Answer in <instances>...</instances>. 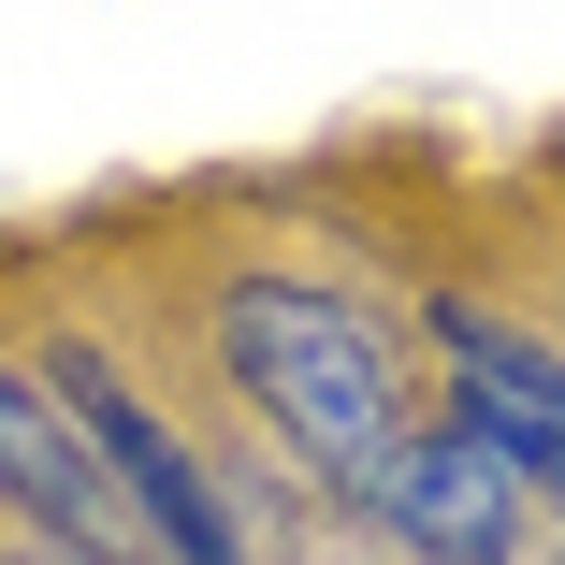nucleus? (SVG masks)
Here are the masks:
<instances>
[{
  "label": "nucleus",
  "mask_w": 565,
  "mask_h": 565,
  "mask_svg": "<svg viewBox=\"0 0 565 565\" xmlns=\"http://www.w3.org/2000/svg\"><path fill=\"white\" fill-rule=\"evenodd\" d=\"M551 493H565V479H551Z\"/></svg>",
  "instance_id": "7"
},
{
  "label": "nucleus",
  "mask_w": 565,
  "mask_h": 565,
  "mask_svg": "<svg viewBox=\"0 0 565 565\" xmlns=\"http://www.w3.org/2000/svg\"><path fill=\"white\" fill-rule=\"evenodd\" d=\"M0 508H15L30 536H58V551H87V565H146L160 551L146 508L117 493V465L87 449V420L44 377H15V363H0Z\"/></svg>",
  "instance_id": "3"
},
{
  "label": "nucleus",
  "mask_w": 565,
  "mask_h": 565,
  "mask_svg": "<svg viewBox=\"0 0 565 565\" xmlns=\"http://www.w3.org/2000/svg\"><path fill=\"white\" fill-rule=\"evenodd\" d=\"M44 392L87 420L102 465H117V493H131V508H146V536H160V565H247V551H233V508H217V479L174 449V420H160L117 363H102V349H58V363H44Z\"/></svg>",
  "instance_id": "2"
},
{
  "label": "nucleus",
  "mask_w": 565,
  "mask_h": 565,
  "mask_svg": "<svg viewBox=\"0 0 565 565\" xmlns=\"http://www.w3.org/2000/svg\"><path fill=\"white\" fill-rule=\"evenodd\" d=\"M0 565H87V551H58V536H30V551H0Z\"/></svg>",
  "instance_id": "6"
},
{
  "label": "nucleus",
  "mask_w": 565,
  "mask_h": 565,
  "mask_svg": "<svg viewBox=\"0 0 565 565\" xmlns=\"http://www.w3.org/2000/svg\"><path fill=\"white\" fill-rule=\"evenodd\" d=\"M363 508L392 522V551H420V565H508V536H522V465L493 435H392V465L363 479Z\"/></svg>",
  "instance_id": "4"
},
{
  "label": "nucleus",
  "mask_w": 565,
  "mask_h": 565,
  "mask_svg": "<svg viewBox=\"0 0 565 565\" xmlns=\"http://www.w3.org/2000/svg\"><path fill=\"white\" fill-rule=\"evenodd\" d=\"M217 363L247 377V406L305 449L319 479H377L392 435H406V377H392V333L349 290H305V276H233L217 290Z\"/></svg>",
  "instance_id": "1"
},
{
  "label": "nucleus",
  "mask_w": 565,
  "mask_h": 565,
  "mask_svg": "<svg viewBox=\"0 0 565 565\" xmlns=\"http://www.w3.org/2000/svg\"><path fill=\"white\" fill-rule=\"evenodd\" d=\"M435 349L465 363V435H493L522 479H565V363L536 349V333H508L493 305L449 290L435 305Z\"/></svg>",
  "instance_id": "5"
}]
</instances>
